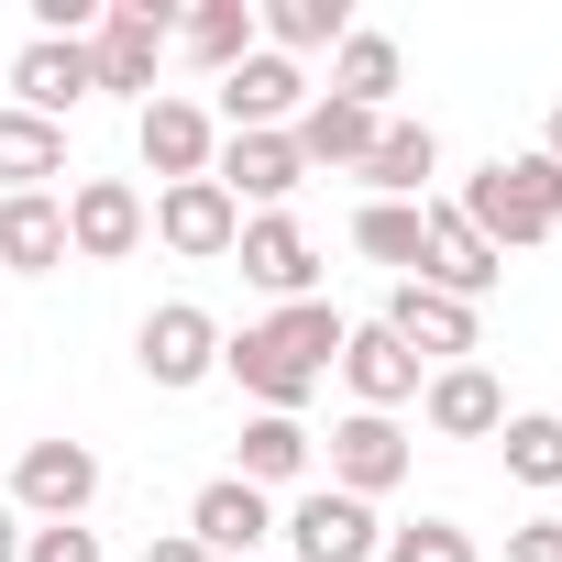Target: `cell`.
Listing matches in <instances>:
<instances>
[{
	"label": "cell",
	"instance_id": "obj_8",
	"mask_svg": "<svg viewBox=\"0 0 562 562\" xmlns=\"http://www.w3.org/2000/svg\"><path fill=\"white\" fill-rule=\"evenodd\" d=\"M496 276H507V254H496V243H485L452 199H430V232H419V288H441V299H463V310H474Z\"/></svg>",
	"mask_w": 562,
	"mask_h": 562
},
{
	"label": "cell",
	"instance_id": "obj_16",
	"mask_svg": "<svg viewBox=\"0 0 562 562\" xmlns=\"http://www.w3.org/2000/svg\"><path fill=\"white\" fill-rule=\"evenodd\" d=\"M210 177L232 188V210H243V199H254V210H288L310 166H299V144H288V133H221V155H210Z\"/></svg>",
	"mask_w": 562,
	"mask_h": 562
},
{
	"label": "cell",
	"instance_id": "obj_14",
	"mask_svg": "<svg viewBox=\"0 0 562 562\" xmlns=\"http://www.w3.org/2000/svg\"><path fill=\"white\" fill-rule=\"evenodd\" d=\"M342 386H353V408L397 419V408L419 397V353H408L386 321H353V331H342Z\"/></svg>",
	"mask_w": 562,
	"mask_h": 562
},
{
	"label": "cell",
	"instance_id": "obj_28",
	"mask_svg": "<svg viewBox=\"0 0 562 562\" xmlns=\"http://www.w3.org/2000/svg\"><path fill=\"white\" fill-rule=\"evenodd\" d=\"M419 232H430V199H364L353 210V243L375 265H397V276H419Z\"/></svg>",
	"mask_w": 562,
	"mask_h": 562
},
{
	"label": "cell",
	"instance_id": "obj_17",
	"mask_svg": "<svg viewBox=\"0 0 562 562\" xmlns=\"http://www.w3.org/2000/svg\"><path fill=\"white\" fill-rule=\"evenodd\" d=\"M419 419H430L441 441H496V430H507V386H496L485 364H441V375L419 386Z\"/></svg>",
	"mask_w": 562,
	"mask_h": 562
},
{
	"label": "cell",
	"instance_id": "obj_25",
	"mask_svg": "<svg viewBox=\"0 0 562 562\" xmlns=\"http://www.w3.org/2000/svg\"><path fill=\"white\" fill-rule=\"evenodd\" d=\"M397 78H408V67H397V45H386V34H364V23H353V34L331 45V100H353V111H375V122H386Z\"/></svg>",
	"mask_w": 562,
	"mask_h": 562
},
{
	"label": "cell",
	"instance_id": "obj_15",
	"mask_svg": "<svg viewBox=\"0 0 562 562\" xmlns=\"http://www.w3.org/2000/svg\"><path fill=\"white\" fill-rule=\"evenodd\" d=\"M299 111H310V78H299L288 56H265V45L221 78V122H232V133H288Z\"/></svg>",
	"mask_w": 562,
	"mask_h": 562
},
{
	"label": "cell",
	"instance_id": "obj_9",
	"mask_svg": "<svg viewBox=\"0 0 562 562\" xmlns=\"http://www.w3.org/2000/svg\"><path fill=\"white\" fill-rule=\"evenodd\" d=\"M232 265L254 276V288H265L276 310H299V299L321 288V243H310L288 210H254V221H243V243H232Z\"/></svg>",
	"mask_w": 562,
	"mask_h": 562
},
{
	"label": "cell",
	"instance_id": "obj_20",
	"mask_svg": "<svg viewBox=\"0 0 562 562\" xmlns=\"http://www.w3.org/2000/svg\"><path fill=\"white\" fill-rule=\"evenodd\" d=\"M0 265H12V276H56L67 265V199L56 188L0 199Z\"/></svg>",
	"mask_w": 562,
	"mask_h": 562
},
{
	"label": "cell",
	"instance_id": "obj_13",
	"mask_svg": "<svg viewBox=\"0 0 562 562\" xmlns=\"http://www.w3.org/2000/svg\"><path fill=\"white\" fill-rule=\"evenodd\" d=\"M12 89H23L12 111H34V122H56V133H67V111H78V100H100V67H89V45L34 34V45L12 56Z\"/></svg>",
	"mask_w": 562,
	"mask_h": 562
},
{
	"label": "cell",
	"instance_id": "obj_21",
	"mask_svg": "<svg viewBox=\"0 0 562 562\" xmlns=\"http://www.w3.org/2000/svg\"><path fill=\"white\" fill-rule=\"evenodd\" d=\"M353 34V0H254V45L265 56H321V45H342Z\"/></svg>",
	"mask_w": 562,
	"mask_h": 562
},
{
	"label": "cell",
	"instance_id": "obj_18",
	"mask_svg": "<svg viewBox=\"0 0 562 562\" xmlns=\"http://www.w3.org/2000/svg\"><path fill=\"white\" fill-rule=\"evenodd\" d=\"M397 474H408V430H397V419H375V408H353V419L331 430V485L375 507Z\"/></svg>",
	"mask_w": 562,
	"mask_h": 562
},
{
	"label": "cell",
	"instance_id": "obj_32",
	"mask_svg": "<svg viewBox=\"0 0 562 562\" xmlns=\"http://www.w3.org/2000/svg\"><path fill=\"white\" fill-rule=\"evenodd\" d=\"M507 562H562V518H518L507 529Z\"/></svg>",
	"mask_w": 562,
	"mask_h": 562
},
{
	"label": "cell",
	"instance_id": "obj_12",
	"mask_svg": "<svg viewBox=\"0 0 562 562\" xmlns=\"http://www.w3.org/2000/svg\"><path fill=\"white\" fill-rule=\"evenodd\" d=\"M188 540H199L210 562H243L254 540H276V496L243 485V474H210V485L188 496Z\"/></svg>",
	"mask_w": 562,
	"mask_h": 562
},
{
	"label": "cell",
	"instance_id": "obj_10",
	"mask_svg": "<svg viewBox=\"0 0 562 562\" xmlns=\"http://www.w3.org/2000/svg\"><path fill=\"white\" fill-rule=\"evenodd\" d=\"M133 144H144V166L177 188V177H210V155H221V122L199 111V100H177V89H155L144 111H133Z\"/></svg>",
	"mask_w": 562,
	"mask_h": 562
},
{
	"label": "cell",
	"instance_id": "obj_27",
	"mask_svg": "<svg viewBox=\"0 0 562 562\" xmlns=\"http://www.w3.org/2000/svg\"><path fill=\"white\" fill-rule=\"evenodd\" d=\"M177 45H188L210 78H232V67L254 56V0H199V12H177Z\"/></svg>",
	"mask_w": 562,
	"mask_h": 562
},
{
	"label": "cell",
	"instance_id": "obj_23",
	"mask_svg": "<svg viewBox=\"0 0 562 562\" xmlns=\"http://www.w3.org/2000/svg\"><path fill=\"white\" fill-rule=\"evenodd\" d=\"M430 166H441V133H430V122H386L353 177H364L375 199H430Z\"/></svg>",
	"mask_w": 562,
	"mask_h": 562
},
{
	"label": "cell",
	"instance_id": "obj_11",
	"mask_svg": "<svg viewBox=\"0 0 562 562\" xmlns=\"http://www.w3.org/2000/svg\"><path fill=\"white\" fill-rule=\"evenodd\" d=\"M133 243H144V188H133V177H78V188H67V254L122 265Z\"/></svg>",
	"mask_w": 562,
	"mask_h": 562
},
{
	"label": "cell",
	"instance_id": "obj_4",
	"mask_svg": "<svg viewBox=\"0 0 562 562\" xmlns=\"http://www.w3.org/2000/svg\"><path fill=\"white\" fill-rule=\"evenodd\" d=\"M144 232H155L166 254H188V265H221V254L243 243V210H232V188H221V177H177V188H155Z\"/></svg>",
	"mask_w": 562,
	"mask_h": 562
},
{
	"label": "cell",
	"instance_id": "obj_22",
	"mask_svg": "<svg viewBox=\"0 0 562 562\" xmlns=\"http://www.w3.org/2000/svg\"><path fill=\"white\" fill-rule=\"evenodd\" d=\"M375 133H386V122H375V111H353V100H331V89H321V100L288 122L299 166H364V155H375Z\"/></svg>",
	"mask_w": 562,
	"mask_h": 562
},
{
	"label": "cell",
	"instance_id": "obj_33",
	"mask_svg": "<svg viewBox=\"0 0 562 562\" xmlns=\"http://www.w3.org/2000/svg\"><path fill=\"white\" fill-rule=\"evenodd\" d=\"M144 562H210V551H199L188 529H155V540H144Z\"/></svg>",
	"mask_w": 562,
	"mask_h": 562
},
{
	"label": "cell",
	"instance_id": "obj_2",
	"mask_svg": "<svg viewBox=\"0 0 562 562\" xmlns=\"http://www.w3.org/2000/svg\"><path fill=\"white\" fill-rule=\"evenodd\" d=\"M496 254H518V243H551L562 232V166L551 155H496V166H474L463 177V199H452Z\"/></svg>",
	"mask_w": 562,
	"mask_h": 562
},
{
	"label": "cell",
	"instance_id": "obj_26",
	"mask_svg": "<svg viewBox=\"0 0 562 562\" xmlns=\"http://www.w3.org/2000/svg\"><path fill=\"white\" fill-rule=\"evenodd\" d=\"M45 177H67V133L34 111H0V199H34Z\"/></svg>",
	"mask_w": 562,
	"mask_h": 562
},
{
	"label": "cell",
	"instance_id": "obj_5",
	"mask_svg": "<svg viewBox=\"0 0 562 562\" xmlns=\"http://www.w3.org/2000/svg\"><path fill=\"white\" fill-rule=\"evenodd\" d=\"M133 364H144L166 397H177V386H210V375H221V321H210L199 299H166V310H144Z\"/></svg>",
	"mask_w": 562,
	"mask_h": 562
},
{
	"label": "cell",
	"instance_id": "obj_6",
	"mask_svg": "<svg viewBox=\"0 0 562 562\" xmlns=\"http://www.w3.org/2000/svg\"><path fill=\"white\" fill-rule=\"evenodd\" d=\"M276 529H288L299 562H375V551H386V518H375L364 496H342V485H310Z\"/></svg>",
	"mask_w": 562,
	"mask_h": 562
},
{
	"label": "cell",
	"instance_id": "obj_7",
	"mask_svg": "<svg viewBox=\"0 0 562 562\" xmlns=\"http://www.w3.org/2000/svg\"><path fill=\"white\" fill-rule=\"evenodd\" d=\"M89 496H100V452L89 441H23V463H12V507L45 529V518H89Z\"/></svg>",
	"mask_w": 562,
	"mask_h": 562
},
{
	"label": "cell",
	"instance_id": "obj_34",
	"mask_svg": "<svg viewBox=\"0 0 562 562\" xmlns=\"http://www.w3.org/2000/svg\"><path fill=\"white\" fill-rule=\"evenodd\" d=\"M23 529H34V518H23L12 496H0V562H23Z\"/></svg>",
	"mask_w": 562,
	"mask_h": 562
},
{
	"label": "cell",
	"instance_id": "obj_3",
	"mask_svg": "<svg viewBox=\"0 0 562 562\" xmlns=\"http://www.w3.org/2000/svg\"><path fill=\"white\" fill-rule=\"evenodd\" d=\"M166 45H177V12L166 0H111L100 12V34H89V67H100V89L111 100H155V67H166Z\"/></svg>",
	"mask_w": 562,
	"mask_h": 562
},
{
	"label": "cell",
	"instance_id": "obj_19",
	"mask_svg": "<svg viewBox=\"0 0 562 562\" xmlns=\"http://www.w3.org/2000/svg\"><path fill=\"white\" fill-rule=\"evenodd\" d=\"M386 331H397L408 353H452V364H474V310H463V299H441V288H419V276H397Z\"/></svg>",
	"mask_w": 562,
	"mask_h": 562
},
{
	"label": "cell",
	"instance_id": "obj_1",
	"mask_svg": "<svg viewBox=\"0 0 562 562\" xmlns=\"http://www.w3.org/2000/svg\"><path fill=\"white\" fill-rule=\"evenodd\" d=\"M342 310L331 299H299V310H276V321H254V331H221V375L254 397V408H276V419H299L310 397H321V375L342 364Z\"/></svg>",
	"mask_w": 562,
	"mask_h": 562
},
{
	"label": "cell",
	"instance_id": "obj_29",
	"mask_svg": "<svg viewBox=\"0 0 562 562\" xmlns=\"http://www.w3.org/2000/svg\"><path fill=\"white\" fill-rule=\"evenodd\" d=\"M496 441H507V474H518V485H562V419H551V408L507 419Z\"/></svg>",
	"mask_w": 562,
	"mask_h": 562
},
{
	"label": "cell",
	"instance_id": "obj_24",
	"mask_svg": "<svg viewBox=\"0 0 562 562\" xmlns=\"http://www.w3.org/2000/svg\"><path fill=\"white\" fill-rule=\"evenodd\" d=\"M310 463H321L310 419H276V408H254V419H243V463H232L243 485H299Z\"/></svg>",
	"mask_w": 562,
	"mask_h": 562
},
{
	"label": "cell",
	"instance_id": "obj_35",
	"mask_svg": "<svg viewBox=\"0 0 562 562\" xmlns=\"http://www.w3.org/2000/svg\"><path fill=\"white\" fill-rule=\"evenodd\" d=\"M540 155H551V166H562V100H551V122H540Z\"/></svg>",
	"mask_w": 562,
	"mask_h": 562
},
{
	"label": "cell",
	"instance_id": "obj_31",
	"mask_svg": "<svg viewBox=\"0 0 562 562\" xmlns=\"http://www.w3.org/2000/svg\"><path fill=\"white\" fill-rule=\"evenodd\" d=\"M23 562H100V529L89 518H45V529H23Z\"/></svg>",
	"mask_w": 562,
	"mask_h": 562
},
{
	"label": "cell",
	"instance_id": "obj_30",
	"mask_svg": "<svg viewBox=\"0 0 562 562\" xmlns=\"http://www.w3.org/2000/svg\"><path fill=\"white\" fill-rule=\"evenodd\" d=\"M386 562H485V551L463 518H408V529H386Z\"/></svg>",
	"mask_w": 562,
	"mask_h": 562
}]
</instances>
